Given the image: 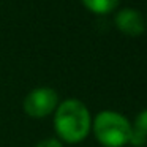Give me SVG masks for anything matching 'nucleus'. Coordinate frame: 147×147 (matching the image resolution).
<instances>
[{"label": "nucleus", "mask_w": 147, "mask_h": 147, "mask_svg": "<svg viewBox=\"0 0 147 147\" xmlns=\"http://www.w3.org/2000/svg\"><path fill=\"white\" fill-rule=\"evenodd\" d=\"M89 11L95 14H108L119 5V0H81Z\"/></svg>", "instance_id": "39448f33"}, {"label": "nucleus", "mask_w": 147, "mask_h": 147, "mask_svg": "<svg viewBox=\"0 0 147 147\" xmlns=\"http://www.w3.org/2000/svg\"><path fill=\"white\" fill-rule=\"evenodd\" d=\"M35 147H63V144L59 138H46L40 141Z\"/></svg>", "instance_id": "0eeeda50"}, {"label": "nucleus", "mask_w": 147, "mask_h": 147, "mask_svg": "<svg viewBox=\"0 0 147 147\" xmlns=\"http://www.w3.org/2000/svg\"><path fill=\"white\" fill-rule=\"evenodd\" d=\"M92 130L103 147H123L130 139L131 123L115 111H101L92 120Z\"/></svg>", "instance_id": "f03ea898"}, {"label": "nucleus", "mask_w": 147, "mask_h": 147, "mask_svg": "<svg viewBox=\"0 0 147 147\" xmlns=\"http://www.w3.org/2000/svg\"><path fill=\"white\" fill-rule=\"evenodd\" d=\"M131 128H133V130H136L138 133L144 134V136L147 138V109L141 111L139 114L136 115V119H134Z\"/></svg>", "instance_id": "423d86ee"}, {"label": "nucleus", "mask_w": 147, "mask_h": 147, "mask_svg": "<svg viewBox=\"0 0 147 147\" xmlns=\"http://www.w3.org/2000/svg\"><path fill=\"white\" fill-rule=\"evenodd\" d=\"M115 27L128 36H138L146 29V21L142 14L134 8H122L114 18Z\"/></svg>", "instance_id": "20e7f679"}, {"label": "nucleus", "mask_w": 147, "mask_h": 147, "mask_svg": "<svg viewBox=\"0 0 147 147\" xmlns=\"http://www.w3.org/2000/svg\"><path fill=\"white\" fill-rule=\"evenodd\" d=\"M59 106L57 90L48 86H41L30 90L24 98V111L32 119H45L54 114Z\"/></svg>", "instance_id": "7ed1b4c3"}, {"label": "nucleus", "mask_w": 147, "mask_h": 147, "mask_svg": "<svg viewBox=\"0 0 147 147\" xmlns=\"http://www.w3.org/2000/svg\"><path fill=\"white\" fill-rule=\"evenodd\" d=\"M54 130L62 142L78 144L84 141L92 130L89 108L78 98L63 100L54 112Z\"/></svg>", "instance_id": "f257e3e1"}]
</instances>
